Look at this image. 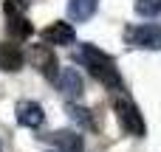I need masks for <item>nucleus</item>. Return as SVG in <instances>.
Instances as JSON below:
<instances>
[{
    "label": "nucleus",
    "mask_w": 161,
    "mask_h": 152,
    "mask_svg": "<svg viewBox=\"0 0 161 152\" xmlns=\"http://www.w3.org/2000/svg\"><path fill=\"white\" fill-rule=\"evenodd\" d=\"M51 141H54V147L57 152H82V135L79 133H74V130H57L54 135H51Z\"/></svg>",
    "instance_id": "obj_8"
},
{
    "label": "nucleus",
    "mask_w": 161,
    "mask_h": 152,
    "mask_svg": "<svg viewBox=\"0 0 161 152\" xmlns=\"http://www.w3.org/2000/svg\"><path fill=\"white\" fill-rule=\"evenodd\" d=\"M34 62H37V68L48 76V79H57V73H59V65H57V56L45 48V45H34Z\"/></svg>",
    "instance_id": "obj_9"
},
{
    "label": "nucleus",
    "mask_w": 161,
    "mask_h": 152,
    "mask_svg": "<svg viewBox=\"0 0 161 152\" xmlns=\"http://www.w3.org/2000/svg\"><path fill=\"white\" fill-rule=\"evenodd\" d=\"M48 152H57V149H48Z\"/></svg>",
    "instance_id": "obj_14"
},
{
    "label": "nucleus",
    "mask_w": 161,
    "mask_h": 152,
    "mask_svg": "<svg viewBox=\"0 0 161 152\" xmlns=\"http://www.w3.org/2000/svg\"><path fill=\"white\" fill-rule=\"evenodd\" d=\"M76 59H79V62L91 71V76L99 79L105 87H110V90H122V76H119V68H116L113 56H108L105 51H99V48L91 45V42H82Z\"/></svg>",
    "instance_id": "obj_1"
},
{
    "label": "nucleus",
    "mask_w": 161,
    "mask_h": 152,
    "mask_svg": "<svg viewBox=\"0 0 161 152\" xmlns=\"http://www.w3.org/2000/svg\"><path fill=\"white\" fill-rule=\"evenodd\" d=\"M133 6H136V11L142 17H156V14H161V0H136Z\"/></svg>",
    "instance_id": "obj_13"
},
{
    "label": "nucleus",
    "mask_w": 161,
    "mask_h": 152,
    "mask_svg": "<svg viewBox=\"0 0 161 152\" xmlns=\"http://www.w3.org/2000/svg\"><path fill=\"white\" fill-rule=\"evenodd\" d=\"M57 87H59V93L68 99V102H74V99H79L82 93H85V82H82V73L76 71V68H59V73H57Z\"/></svg>",
    "instance_id": "obj_4"
},
{
    "label": "nucleus",
    "mask_w": 161,
    "mask_h": 152,
    "mask_svg": "<svg viewBox=\"0 0 161 152\" xmlns=\"http://www.w3.org/2000/svg\"><path fill=\"white\" fill-rule=\"evenodd\" d=\"M6 17H8L6 28H8V34H11L14 39H28V37L34 34V25H31L23 14H6Z\"/></svg>",
    "instance_id": "obj_11"
},
{
    "label": "nucleus",
    "mask_w": 161,
    "mask_h": 152,
    "mask_svg": "<svg viewBox=\"0 0 161 152\" xmlns=\"http://www.w3.org/2000/svg\"><path fill=\"white\" fill-rule=\"evenodd\" d=\"M68 116L79 124V127H85V130H93V118L88 116V110H82V107H76V104H68Z\"/></svg>",
    "instance_id": "obj_12"
},
{
    "label": "nucleus",
    "mask_w": 161,
    "mask_h": 152,
    "mask_svg": "<svg viewBox=\"0 0 161 152\" xmlns=\"http://www.w3.org/2000/svg\"><path fill=\"white\" fill-rule=\"evenodd\" d=\"M23 62H25V56H23L20 45H14V42H0V68H3L6 73L20 71Z\"/></svg>",
    "instance_id": "obj_7"
},
{
    "label": "nucleus",
    "mask_w": 161,
    "mask_h": 152,
    "mask_svg": "<svg viewBox=\"0 0 161 152\" xmlns=\"http://www.w3.org/2000/svg\"><path fill=\"white\" fill-rule=\"evenodd\" d=\"M17 121L23 127H28V130H37L45 121V113H42V107L37 102H20L17 104Z\"/></svg>",
    "instance_id": "obj_6"
},
{
    "label": "nucleus",
    "mask_w": 161,
    "mask_h": 152,
    "mask_svg": "<svg viewBox=\"0 0 161 152\" xmlns=\"http://www.w3.org/2000/svg\"><path fill=\"white\" fill-rule=\"evenodd\" d=\"M48 45H71L74 39H76V34H74V28H71V23H51L48 28H42V34H40Z\"/></svg>",
    "instance_id": "obj_5"
},
{
    "label": "nucleus",
    "mask_w": 161,
    "mask_h": 152,
    "mask_svg": "<svg viewBox=\"0 0 161 152\" xmlns=\"http://www.w3.org/2000/svg\"><path fill=\"white\" fill-rule=\"evenodd\" d=\"M116 116H119V124H122V130H125L127 135H136V138H142V135L147 133V127H144V118H142L139 107H136L130 99H119V102H116Z\"/></svg>",
    "instance_id": "obj_3"
},
{
    "label": "nucleus",
    "mask_w": 161,
    "mask_h": 152,
    "mask_svg": "<svg viewBox=\"0 0 161 152\" xmlns=\"http://www.w3.org/2000/svg\"><path fill=\"white\" fill-rule=\"evenodd\" d=\"M125 42L133 45V48H153V51H161V25H130L125 28Z\"/></svg>",
    "instance_id": "obj_2"
},
{
    "label": "nucleus",
    "mask_w": 161,
    "mask_h": 152,
    "mask_svg": "<svg viewBox=\"0 0 161 152\" xmlns=\"http://www.w3.org/2000/svg\"><path fill=\"white\" fill-rule=\"evenodd\" d=\"M96 6H99V0H68V17L76 23H85L93 17Z\"/></svg>",
    "instance_id": "obj_10"
}]
</instances>
